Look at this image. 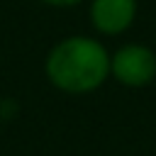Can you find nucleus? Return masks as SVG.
<instances>
[{"label": "nucleus", "mask_w": 156, "mask_h": 156, "mask_svg": "<svg viewBox=\"0 0 156 156\" xmlns=\"http://www.w3.org/2000/svg\"><path fill=\"white\" fill-rule=\"evenodd\" d=\"M110 71L107 51L85 37H71L56 44L46 58L49 80L66 93H88L98 88Z\"/></svg>", "instance_id": "nucleus-1"}, {"label": "nucleus", "mask_w": 156, "mask_h": 156, "mask_svg": "<svg viewBox=\"0 0 156 156\" xmlns=\"http://www.w3.org/2000/svg\"><path fill=\"white\" fill-rule=\"evenodd\" d=\"M110 68L124 85H146L156 78V56L146 46H124L112 56Z\"/></svg>", "instance_id": "nucleus-2"}, {"label": "nucleus", "mask_w": 156, "mask_h": 156, "mask_svg": "<svg viewBox=\"0 0 156 156\" xmlns=\"http://www.w3.org/2000/svg\"><path fill=\"white\" fill-rule=\"evenodd\" d=\"M136 12L134 0H95L93 2V24L105 34H119L124 32Z\"/></svg>", "instance_id": "nucleus-3"}, {"label": "nucleus", "mask_w": 156, "mask_h": 156, "mask_svg": "<svg viewBox=\"0 0 156 156\" xmlns=\"http://www.w3.org/2000/svg\"><path fill=\"white\" fill-rule=\"evenodd\" d=\"M44 2H49V5H78L80 0H44Z\"/></svg>", "instance_id": "nucleus-4"}]
</instances>
